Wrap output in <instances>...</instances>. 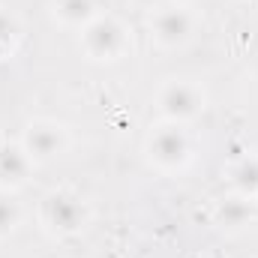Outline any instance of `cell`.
<instances>
[{
  "label": "cell",
  "instance_id": "52a82bcc",
  "mask_svg": "<svg viewBox=\"0 0 258 258\" xmlns=\"http://www.w3.org/2000/svg\"><path fill=\"white\" fill-rule=\"evenodd\" d=\"M33 168H36V162L24 153V147L18 141L0 144V189L3 192H15V189L27 186Z\"/></svg>",
  "mask_w": 258,
  "mask_h": 258
},
{
  "label": "cell",
  "instance_id": "4fadbf2b",
  "mask_svg": "<svg viewBox=\"0 0 258 258\" xmlns=\"http://www.w3.org/2000/svg\"><path fill=\"white\" fill-rule=\"evenodd\" d=\"M255 204H258V192H255Z\"/></svg>",
  "mask_w": 258,
  "mask_h": 258
},
{
  "label": "cell",
  "instance_id": "7c38bea8",
  "mask_svg": "<svg viewBox=\"0 0 258 258\" xmlns=\"http://www.w3.org/2000/svg\"><path fill=\"white\" fill-rule=\"evenodd\" d=\"M18 39H21V21H18L9 9L0 6V60L15 51Z\"/></svg>",
  "mask_w": 258,
  "mask_h": 258
},
{
  "label": "cell",
  "instance_id": "30bf717a",
  "mask_svg": "<svg viewBox=\"0 0 258 258\" xmlns=\"http://www.w3.org/2000/svg\"><path fill=\"white\" fill-rule=\"evenodd\" d=\"M228 183H231V189H234L237 195L255 201V192H258V156H243L240 162H234L231 171H228Z\"/></svg>",
  "mask_w": 258,
  "mask_h": 258
},
{
  "label": "cell",
  "instance_id": "8992f818",
  "mask_svg": "<svg viewBox=\"0 0 258 258\" xmlns=\"http://www.w3.org/2000/svg\"><path fill=\"white\" fill-rule=\"evenodd\" d=\"M195 15L183 6H159L150 18H147V27H150V39L171 51V48H183L195 33Z\"/></svg>",
  "mask_w": 258,
  "mask_h": 258
},
{
  "label": "cell",
  "instance_id": "7a4b0ae2",
  "mask_svg": "<svg viewBox=\"0 0 258 258\" xmlns=\"http://www.w3.org/2000/svg\"><path fill=\"white\" fill-rule=\"evenodd\" d=\"M39 225L48 237L54 240H69L78 237L87 222H90V210L84 204V198L72 189H51L42 195L39 201Z\"/></svg>",
  "mask_w": 258,
  "mask_h": 258
},
{
  "label": "cell",
  "instance_id": "8fae6325",
  "mask_svg": "<svg viewBox=\"0 0 258 258\" xmlns=\"http://www.w3.org/2000/svg\"><path fill=\"white\" fill-rule=\"evenodd\" d=\"M21 204L12 198V192H3L0 189V240H6V237H12L15 231H18V225H21Z\"/></svg>",
  "mask_w": 258,
  "mask_h": 258
},
{
  "label": "cell",
  "instance_id": "277c9868",
  "mask_svg": "<svg viewBox=\"0 0 258 258\" xmlns=\"http://www.w3.org/2000/svg\"><path fill=\"white\" fill-rule=\"evenodd\" d=\"M207 108V90L192 78H168L156 90V111L171 123H192Z\"/></svg>",
  "mask_w": 258,
  "mask_h": 258
},
{
  "label": "cell",
  "instance_id": "ba28073f",
  "mask_svg": "<svg viewBox=\"0 0 258 258\" xmlns=\"http://www.w3.org/2000/svg\"><path fill=\"white\" fill-rule=\"evenodd\" d=\"M249 222H255V201L252 198H243V195L231 192V195H225L222 201H216V207H213V225L216 228H222L228 234H237Z\"/></svg>",
  "mask_w": 258,
  "mask_h": 258
},
{
  "label": "cell",
  "instance_id": "3957f363",
  "mask_svg": "<svg viewBox=\"0 0 258 258\" xmlns=\"http://www.w3.org/2000/svg\"><path fill=\"white\" fill-rule=\"evenodd\" d=\"M144 153H147V162L156 171H162V174H180L192 162V138L183 129V123L159 120L156 126H150V132H147Z\"/></svg>",
  "mask_w": 258,
  "mask_h": 258
},
{
  "label": "cell",
  "instance_id": "6da1fadb",
  "mask_svg": "<svg viewBox=\"0 0 258 258\" xmlns=\"http://www.w3.org/2000/svg\"><path fill=\"white\" fill-rule=\"evenodd\" d=\"M78 45L90 63H120L132 54V30L117 15L99 12L90 24L81 27Z\"/></svg>",
  "mask_w": 258,
  "mask_h": 258
},
{
  "label": "cell",
  "instance_id": "5b68a950",
  "mask_svg": "<svg viewBox=\"0 0 258 258\" xmlns=\"http://www.w3.org/2000/svg\"><path fill=\"white\" fill-rule=\"evenodd\" d=\"M18 144L24 147V153L36 165H42V162H51V159L63 156L66 150H69V144H72V138H69V129L63 123L39 117V120H30L24 126Z\"/></svg>",
  "mask_w": 258,
  "mask_h": 258
},
{
  "label": "cell",
  "instance_id": "9c48e42d",
  "mask_svg": "<svg viewBox=\"0 0 258 258\" xmlns=\"http://www.w3.org/2000/svg\"><path fill=\"white\" fill-rule=\"evenodd\" d=\"M54 21L72 27V30H81L84 24H90L99 9H96V0H54Z\"/></svg>",
  "mask_w": 258,
  "mask_h": 258
}]
</instances>
